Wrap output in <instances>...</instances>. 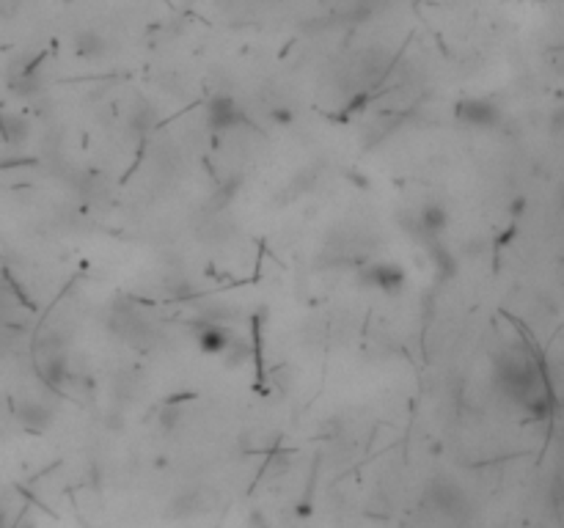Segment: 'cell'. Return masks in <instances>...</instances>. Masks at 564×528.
<instances>
[{
  "label": "cell",
  "mask_w": 564,
  "mask_h": 528,
  "mask_svg": "<svg viewBox=\"0 0 564 528\" xmlns=\"http://www.w3.org/2000/svg\"><path fill=\"white\" fill-rule=\"evenodd\" d=\"M499 380H501L504 391L509 394V399H515L523 410L534 399L545 397L540 391V377L534 372V366L526 358H506L499 366Z\"/></svg>",
  "instance_id": "obj_1"
},
{
  "label": "cell",
  "mask_w": 564,
  "mask_h": 528,
  "mask_svg": "<svg viewBox=\"0 0 564 528\" xmlns=\"http://www.w3.org/2000/svg\"><path fill=\"white\" fill-rule=\"evenodd\" d=\"M454 119L468 127L490 129L501 122V107L487 97H465L454 105Z\"/></svg>",
  "instance_id": "obj_2"
},
{
  "label": "cell",
  "mask_w": 564,
  "mask_h": 528,
  "mask_svg": "<svg viewBox=\"0 0 564 528\" xmlns=\"http://www.w3.org/2000/svg\"><path fill=\"white\" fill-rule=\"evenodd\" d=\"M363 281H366L372 289H380V292H385V295H397V292L405 289L408 275H405V270L399 267L397 262H375V264H369V270L363 273Z\"/></svg>",
  "instance_id": "obj_3"
},
{
  "label": "cell",
  "mask_w": 564,
  "mask_h": 528,
  "mask_svg": "<svg viewBox=\"0 0 564 528\" xmlns=\"http://www.w3.org/2000/svg\"><path fill=\"white\" fill-rule=\"evenodd\" d=\"M209 127L218 129V132H226V129H234L240 122H243V110L237 105V99L229 97V94H215L209 99Z\"/></svg>",
  "instance_id": "obj_4"
},
{
  "label": "cell",
  "mask_w": 564,
  "mask_h": 528,
  "mask_svg": "<svg viewBox=\"0 0 564 528\" xmlns=\"http://www.w3.org/2000/svg\"><path fill=\"white\" fill-rule=\"evenodd\" d=\"M446 223H449V212H446V207L440 201L424 204L416 215V229L427 239H438V234L446 229Z\"/></svg>",
  "instance_id": "obj_5"
},
{
  "label": "cell",
  "mask_w": 564,
  "mask_h": 528,
  "mask_svg": "<svg viewBox=\"0 0 564 528\" xmlns=\"http://www.w3.org/2000/svg\"><path fill=\"white\" fill-rule=\"evenodd\" d=\"M196 338H198V347L209 352V355H220V352H226L231 347V333L226 328H220V325H215V322H207V325H198L196 328Z\"/></svg>",
  "instance_id": "obj_6"
},
{
  "label": "cell",
  "mask_w": 564,
  "mask_h": 528,
  "mask_svg": "<svg viewBox=\"0 0 564 528\" xmlns=\"http://www.w3.org/2000/svg\"><path fill=\"white\" fill-rule=\"evenodd\" d=\"M432 492H435V507L443 509V512H449V514H457L462 507H465V498H462L460 487L457 485H435L432 487Z\"/></svg>",
  "instance_id": "obj_7"
},
{
  "label": "cell",
  "mask_w": 564,
  "mask_h": 528,
  "mask_svg": "<svg viewBox=\"0 0 564 528\" xmlns=\"http://www.w3.org/2000/svg\"><path fill=\"white\" fill-rule=\"evenodd\" d=\"M105 39L97 33V31H83V33H78L75 36V50H78V55H83V58H100L105 53Z\"/></svg>",
  "instance_id": "obj_8"
},
{
  "label": "cell",
  "mask_w": 564,
  "mask_h": 528,
  "mask_svg": "<svg viewBox=\"0 0 564 528\" xmlns=\"http://www.w3.org/2000/svg\"><path fill=\"white\" fill-rule=\"evenodd\" d=\"M0 132L3 141H22L28 135V124L17 116H0Z\"/></svg>",
  "instance_id": "obj_9"
},
{
  "label": "cell",
  "mask_w": 564,
  "mask_h": 528,
  "mask_svg": "<svg viewBox=\"0 0 564 528\" xmlns=\"http://www.w3.org/2000/svg\"><path fill=\"white\" fill-rule=\"evenodd\" d=\"M550 127H553V132H564V107H559V110L550 116Z\"/></svg>",
  "instance_id": "obj_10"
}]
</instances>
